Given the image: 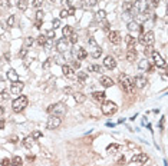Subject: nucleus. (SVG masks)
Here are the masks:
<instances>
[{"label": "nucleus", "instance_id": "obj_18", "mask_svg": "<svg viewBox=\"0 0 168 166\" xmlns=\"http://www.w3.org/2000/svg\"><path fill=\"white\" fill-rule=\"evenodd\" d=\"M62 72H63V75L66 77H75L73 69H72L71 66H68V64H63V66H62Z\"/></svg>", "mask_w": 168, "mask_h": 166}, {"label": "nucleus", "instance_id": "obj_22", "mask_svg": "<svg viewBox=\"0 0 168 166\" xmlns=\"http://www.w3.org/2000/svg\"><path fill=\"white\" fill-rule=\"evenodd\" d=\"M78 80H79V83L81 84H84L85 82H86V79H88V75H86V72H78Z\"/></svg>", "mask_w": 168, "mask_h": 166}, {"label": "nucleus", "instance_id": "obj_42", "mask_svg": "<svg viewBox=\"0 0 168 166\" xmlns=\"http://www.w3.org/2000/svg\"><path fill=\"white\" fill-rule=\"evenodd\" d=\"M26 55H27V47H25V49H22L19 52V58H25Z\"/></svg>", "mask_w": 168, "mask_h": 166}, {"label": "nucleus", "instance_id": "obj_61", "mask_svg": "<svg viewBox=\"0 0 168 166\" xmlns=\"http://www.w3.org/2000/svg\"><path fill=\"white\" fill-rule=\"evenodd\" d=\"M3 113H5V109L0 106V116H3Z\"/></svg>", "mask_w": 168, "mask_h": 166}, {"label": "nucleus", "instance_id": "obj_19", "mask_svg": "<svg viewBox=\"0 0 168 166\" xmlns=\"http://www.w3.org/2000/svg\"><path fill=\"white\" fill-rule=\"evenodd\" d=\"M105 92H93L92 93V99L93 100H96V102H105Z\"/></svg>", "mask_w": 168, "mask_h": 166}, {"label": "nucleus", "instance_id": "obj_2", "mask_svg": "<svg viewBox=\"0 0 168 166\" xmlns=\"http://www.w3.org/2000/svg\"><path fill=\"white\" fill-rule=\"evenodd\" d=\"M26 106H27V97H26L25 95H20L19 97H16L12 103L13 112H16V113H20Z\"/></svg>", "mask_w": 168, "mask_h": 166}, {"label": "nucleus", "instance_id": "obj_31", "mask_svg": "<svg viewBox=\"0 0 168 166\" xmlns=\"http://www.w3.org/2000/svg\"><path fill=\"white\" fill-rule=\"evenodd\" d=\"M43 47H45L46 50H50L52 47H53V39H49V37H47V40H46V43L43 45Z\"/></svg>", "mask_w": 168, "mask_h": 166}, {"label": "nucleus", "instance_id": "obj_49", "mask_svg": "<svg viewBox=\"0 0 168 166\" xmlns=\"http://www.w3.org/2000/svg\"><path fill=\"white\" fill-rule=\"evenodd\" d=\"M103 30H106V32H109V23H108L106 20H103Z\"/></svg>", "mask_w": 168, "mask_h": 166}, {"label": "nucleus", "instance_id": "obj_7", "mask_svg": "<svg viewBox=\"0 0 168 166\" xmlns=\"http://www.w3.org/2000/svg\"><path fill=\"white\" fill-rule=\"evenodd\" d=\"M60 123H62L60 117H58V116H50V117L47 119V123H46V126H47V129L53 130V129L59 128V126H60Z\"/></svg>", "mask_w": 168, "mask_h": 166}, {"label": "nucleus", "instance_id": "obj_15", "mask_svg": "<svg viewBox=\"0 0 168 166\" xmlns=\"http://www.w3.org/2000/svg\"><path fill=\"white\" fill-rule=\"evenodd\" d=\"M125 42H127V47L128 50H135V46H136V39L132 37V36H127L125 37Z\"/></svg>", "mask_w": 168, "mask_h": 166}, {"label": "nucleus", "instance_id": "obj_4", "mask_svg": "<svg viewBox=\"0 0 168 166\" xmlns=\"http://www.w3.org/2000/svg\"><path fill=\"white\" fill-rule=\"evenodd\" d=\"M116 105L112 100H108V102H103V105L101 106V110H102V113L103 115H106V116H111V115H114L116 112Z\"/></svg>", "mask_w": 168, "mask_h": 166}, {"label": "nucleus", "instance_id": "obj_50", "mask_svg": "<svg viewBox=\"0 0 168 166\" xmlns=\"http://www.w3.org/2000/svg\"><path fill=\"white\" fill-rule=\"evenodd\" d=\"M10 165V160L7 159V158H5V159L2 160V166H9Z\"/></svg>", "mask_w": 168, "mask_h": 166}, {"label": "nucleus", "instance_id": "obj_12", "mask_svg": "<svg viewBox=\"0 0 168 166\" xmlns=\"http://www.w3.org/2000/svg\"><path fill=\"white\" fill-rule=\"evenodd\" d=\"M108 37H109V42L112 45H119L121 43V34H119V32H115V30L109 32Z\"/></svg>", "mask_w": 168, "mask_h": 166}, {"label": "nucleus", "instance_id": "obj_1", "mask_svg": "<svg viewBox=\"0 0 168 166\" xmlns=\"http://www.w3.org/2000/svg\"><path fill=\"white\" fill-rule=\"evenodd\" d=\"M119 83H121V87H122L128 95H132V93L135 92L134 82H132V79H131L128 75H119Z\"/></svg>", "mask_w": 168, "mask_h": 166}, {"label": "nucleus", "instance_id": "obj_30", "mask_svg": "<svg viewBox=\"0 0 168 166\" xmlns=\"http://www.w3.org/2000/svg\"><path fill=\"white\" fill-rule=\"evenodd\" d=\"M101 55H102V49L98 46L96 49H93V52H92V58L98 59V58H101Z\"/></svg>", "mask_w": 168, "mask_h": 166}, {"label": "nucleus", "instance_id": "obj_64", "mask_svg": "<svg viewBox=\"0 0 168 166\" xmlns=\"http://www.w3.org/2000/svg\"><path fill=\"white\" fill-rule=\"evenodd\" d=\"M138 1H141V0H138Z\"/></svg>", "mask_w": 168, "mask_h": 166}, {"label": "nucleus", "instance_id": "obj_34", "mask_svg": "<svg viewBox=\"0 0 168 166\" xmlns=\"http://www.w3.org/2000/svg\"><path fill=\"white\" fill-rule=\"evenodd\" d=\"M32 6L36 7V9H40V7L43 6V0H33V1H32Z\"/></svg>", "mask_w": 168, "mask_h": 166}, {"label": "nucleus", "instance_id": "obj_36", "mask_svg": "<svg viewBox=\"0 0 168 166\" xmlns=\"http://www.w3.org/2000/svg\"><path fill=\"white\" fill-rule=\"evenodd\" d=\"M105 17H106V13L103 12V10H99V12L96 13V19L98 20H105Z\"/></svg>", "mask_w": 168, "mask_h": 166}, {"label": "nucleus", "instance_id": "obj_14", "mask_svg": "<svg viewBox=\"0 0 168 166\" xmlns=\"http://www.w3.org/2000/svg\"><path fill=\"white\" fill-rule=\"evenodd\" d=\"M73 55L76 56V60H84V59H86V56H88V52L85 50L84 47H78L76 50H73Z\"/></svg>", "mask_w": 168, "mask_h": 166}, {"label": "nucleus", "instance_id": "obj_60", "mask_svg": "<svg viewBox=\"0 0 168 166\" xmlns=\"http://www.w3.org/2000/svg\"><path fill=\"white\" fill-rule=\"evenodd\" d=\"M36 27H38V29H40V27H42V22L36 20Z\"/></svg>", "mask_w": 168, "mask_h": 166}, {"label": "nucleus", "instance_id": "obj_24", "mask_svg": "<svg viewBox=\"0 0 168 166\" xmlns=\"http://www.w3.org/2000/svg\"><path fill=\"white\" fill-rule=\"evenodd\" d=\"M128 30L129 32H136V30H139L138 22H129L128 23Z\"/></svg>", "mask_w": 168, "mask_h": 166}, {"label": "nucleus", "instance_id": "obj_17", "mask_svg": "<svg viewBox=\"0 0 168 166\" xmlns=\"http://www.w3.org/2000/svg\"><path fill=\"white\" fill-rule=\"evenodd\" d=\"M99 83L102 84L103 87H111V86H114V80H112L111 77H108V76H101Z\"/></svg>", "mask_w": 168, "mask_h": 166}, {"label": "nucleus", "instance_id": "obj_59", "mask_svg": "<svg viewBox=\"0 0 168 166\" xmlns=\"http://www.w3.org/2000/svg\"><path fill=\"white\" fill-rule=\"evenodd\" d=\"M27 160H29V162H33V160H35V156L29 155V156H27Z\"/></svg>", "mask_w": 168, "mask_h": 166}, {"label": "nucleus", "instance_id": "obj_37", "mask_svg": "<svg viewBox=\"0 0 168 166\" xmlns=\"http://www.w3.org/2000/svg\"><path fill=\"white\" fill-rule=\"evenodd\" d=\"M43 17H45V13L42 12V10H39V12L36 13V20H39V22H43Z\"/></svg>", "mask_w": 168, "mask_h": 166}, {"label": "nucleus", "instance_id": "obj_63", "mask_svg": "<svg viewBox=\"0 0 168 166\" xmlns=\"http://www.w3.org/2000/svg\"><path fill=\"white\" fill-rule=\"evenodd\" d=\"M50 1H55V0H50Z\"/></svg>", "mask_w": 168, "mask_h": 166}, {"label": "nucleus", "instance_id": "obj_51", "mask_svg": "<svg viewBox=\"0 0 168 166\" xmlns=\"http://www.w3.org/2000/svg\"><path fill=\"white\" fill-rule=\"evenodd\" d=\"M50 64H52V59H49V60H46L45 63H43V67H45V69H47Z\"/></svg>", "mask_w": 168, "mask_h": 166}, {"label": "nucleus", "instance_id": "obj_10", "mask_svg": "<svg viewBox=\"0 0 168 166\" xmlns=\"http://www.w3.org/2000/svg\"><path fill=\"white\" fill-rule=\"evenodd\" d=\"M25 87V83L20 82V80H16V82L12 83V86H10V92H12L13 95H20L22 93V90Z\"/></svg>", "mask_w": 168, "mask_h": 166}, {"label": "nucleus", "instance_id": "obj_8", "mask_svg": "<svg viewBox=\"0 0 168 166\" xmlns=\"http://www.w3.org/2000/svg\"><path fill=\"white\" fill-rule=\"evenodd\" d=\"M124 12L127 13L128 16H136L138 7H136L134 3H131V1H127V3L124 4Z\"/></svg>", "mask_w": 168, "mask_h": 166}, {"label": "nucleus", "instance_id": "obj_33", "mask_svg": "<svg viewBox=\"0 0 168 166\" xmlns=\"http://www.w3.org/2000/svg\"><path fill=\"white\" fill-rule=\"evenodd\" d=\"M46 40H47V37H46L45 34L39 36V37H38V45H39V46H43V45L46 43Z\"/></svg>", "mask_w": 168, "mask_h": 166}, {"label": "nucleus", "instance_id": "obj_35", "mask_svg": "<svg viewBox=\"0 0 168 166\" xmlns=\"http://www.w3.org/2000/svg\"><path fill=\"white\" fill-rule=\"evenodd\" d=\"M68 42H69V43H72V45H75V43L78 42V34L72 33L71 36H69V39H68Z\"/></svg>", "mask_w": 168, "mask_h": 166}, {"label": "nucleus", "instance_id": "obj_48", "mask_svg": "<svg viewBox=\"0 0 168 166\" xmlns=\"http://www.w3.org/2000/svg\"><path fill=\"white\" fill-rule=\"evenodd\" d=\"M68 16H69V14H68V10H62V12H60V19H65V17H68Z\"/></svg>", "mask_w": 168, "mask_h": 166}, {"label": "nucleus", "instance_id": "obj_41", "mask_svg": "<svg viewBox=\"0 0 168 166\" xmlns=\"http://www.w3.org/2000/svg\"><path fill=\"white\" fill-rule=\"evenodd\" d=\"M160 4V0H149V6L151 7H157Z\"/></svg>", "mask_w": 168, "mask_h": 166}, {"label": "nucleus", "instance_id": "obj_20", "mask_svg": "<svg viewBox=\"0 0 168 166\" xmlns=\"http://www.w3.org/2000/svg\"><path fill=\"white\" fill-rule=\"evenodd\" d=\"M33 145H35V139H33L32 136H27L25 141H23V146H25L26 149H32Z\"/></svg>", "mask_w": 168, "mask_h": 166}, {"label": "nucleus", "instance_id": "obj_40", "mask_svg": "<svg viewBox=\"0 0 168 166\" xmlns=\"http://www.w3.org/2000/svg\"><path fill=\"white\" fill-rule=\"evenodd\" d=\"M13 25H14V16H10V17L7 19V26H9V27H12Z\"/></svg>", "mask_w": 168, "mask_h": 166}, {"label": "nucleus", "instance_id": "obj_54", "mask_svg": "<svg viewBox=\"0 0 168 166\" xmlns=\"http://www.w3.org/2000/svg\"><path fill=\"white\" fill-rule=\"evenodd\" d=\"M60 3H62L63 6H69V0H60Z\"/></svg>", "mask_w": 168, "mask_h": 166}, {"label": "nucleus", "instance_id": "obj_21", "mask_svg": "<svg viewBox=\"0 0 168 166\" xmlns=\"http://www.w3.org/2000/svg\"><path fill=\"white\" fill-rule=\"evenodd\" d=\"M73 97H75V100L78 103H84L86 100V96L82 93V92H76V93H73Z\"/></svg>", "mask_w": 168, "mask_h": 166}, {"label": "nucleus", "instance_id": "obj_9", "mask_svg": "<svg viewBox=\"0 0 168 166\" xmlns=\"http://www.w3.org/2000/svg\"><path fill=\"white\" fill-rule=\"evenodd\" d=\"M68 47H69V42H68V39L66 37H62L59 39L58 42H56V50L59 53H63V52L68 50Z\"/></svg>", "mask_w": 168, "mask_h": 166}, {"label": "nucleus", "instance_id": "obj_39", "mask_svg": "<svg viewBox=\"0 0 168 166\" xmlns=\"http://www.w3.org/2000/svg\"><path fill=\"white\" fill-rule=\"evenodd\" d=\"M33 45V39L32 37H26L25 40V47H29V46Z\"/></svg>", "mask_w": 168, "mask_h": 166}, {"label": "nucleus", "instance_id": "obj_44", "mask_svg": "<svg viewBox=\"0 0 168 166\" xmlns=\"http://www.w3.org/2000/svg\"><path fill=\"white\" fill-rule=\"evenodd\" d=\"M7 6H10L9 0H0V7H7Z\"/></svg>", "mask_w": 168, "mask_h": 166}, {"label": "nucleus", "instance_id": "obj_23", "mask_svg": "<svg viewBox=\"0 0 168 166\" xmlns=\"http://www.w3.org/2000/svg\"><path fill=\"white\" fill-rule=\"evenodd\" d=\"M10 165H13V166H22V165H23V159H22L20 156H14V158L10 160Z\"/></svg>", "mask_w": 168, "mask_h": 166}, {"label": "nucleus", "instance_id": "obj_29", "mask_svg": "<svg viewBox=\"0 0 168 166\" xmlns=\"http://www.w3.org/2000/svg\"><path fill=\"white\" fill-rule=\"evenodd\" d=\"M7 77H9V79H12L13 82H16V80H19V77H17V73H16V72L13 70H9L7 72Z\"/></svg>", "mask_w": 168, "mask_h": 166}, {"label": "nucleus", "instance_id": "obj_3", "mask_svg": "<svg viewBox=\"0 0 168 166\" xmlns=\"http://www.w3.org/2000/svg\"><path fill=\"white\" fill-rule=\"evenodd\" d=\"M47 113H50L52 116H63L66 113V106H65L63 103H55V105H50L49 108H47Z\"/></svg>", "mask_w": 168, "mask_h": 166}, {"label": "nucleus", "instance_id": "obj_13", "mask_svg": "<svg viewBox=\"0 0 168 166\" xmlns=\"http://www.w3.org/2000/svg\"><path fill=\"white\" fill-rule=\"evenodd\" d=\"M103 66H105L106 69H111V70H112V69L116 67V60L112 58V56H106L105 60H103Z\"/></svg>", "mask_w": 168, "mask_h": 166}, {"label": "nucleus", "instance_id": "obj_52", "mask_svg": "<svg viewBox=\"0 0 168 166\" xmlns=\"http://www.w3.org/2000/svg\"><path fill=\"white\" fill-rule=\"evenodd\" d=\"M63 92H65V93H72V92H73V89H72V87H65Z\"/></svg>", "mask_w": 168, "mask_h": 166}, {"label": "nucleus", "instance_id": "obj_28", "mask_svg": "<svg viewBox=\"0 0 168 166\" xmlns=\"http://www.w3.org/2000/svg\"><path fill=\"white\" fill-rule=\"evenodd\" d=\"M88 72H95V73H101L102 72V67L99 64H92V66H88Z\"/></svg>", "mask_w": 168, "mask_h": 166}, {"label": "nucleus", "instance_id": "obj_47", "mask_svg": "<svg viewBox=\"0 0 168 166\" xmlns=\"http://www.w3.org/2000/svg\"><path fill=\"white\" fill-rule=\"evenodd\" d=\"M72 66H73L72 69H79V67H81V62H79V60H75V62L72 63Z\"/></svg>", "mask_w": 168, "mask_h": 166}, {"label": "nucleus", "instance_id": "obj_57", "mask_svg": "<svg viewBox=\"0 0 168 166\" xmlns=\"http://www.w3.org/2000/svg\"><path fill=\"white\" fill-rule=\"evenodd\" d=\"M118 163H119V165H124V163H125V158H119V159H118Z\"/></svg>", "mask_w": 168, "mask_h": 166}, {"label": "nucleus", "instance_id": "obj_11", "mask_svg": "<svg viewBox=\"0 0 168 166\" xmlns=\"http://www.w3.org/2000/svg\"><path fill=\"white\" fill-rule=\"evenodd\" d=\"M132 82H134V86H135V87H138V89H144L145 84H147V77L144 76V75H136L135 79H134Z\"/></svg>", "mask_w": 168, "mask_h": 166}, {"label": "nucleus", "instance_id": "obj_56", "mask_svg": "<svg viewBox=\"0 0 168 166\" xmlns=\"http://www.w3.org/2000/svg\"><path fill=\"white\" fill-rule=\"evenodd\" d=\"M10 142H12V143H16V142H17V136H12V138H10Z\"/></svg>", "mask_w": 168, "mask_h": 166}, {"label": "nucleus", "instance_id": "obj_25", "mask_svg": "<svg viewBox=\"0 0 168 166\" xmlns=\"http://www.w3.org/2000/svg\"><path fill=\"white\" fill-rule=\"evenodd\" d=\"M127 59L129 62H135L136 60V50H128L127 52Z\"/></svg>", "mask_w": 168, "mask_h": 166}, {"label": "nucleus", "instance_id": "obj_62", "mask_svg": "<svg viewBox=\"0 0 168 166\" xmlns=\"http://www.w3.org/2000/svg\"><path fill=\"white\" fill-rule=\"evenodd\" d=\"M5 58L9 60V59H10V53H5Z\"/></svg>", "mask_w": 168, "mask_h": 166}, {"label": "nucleus", "instance_id": "obj_38", "mask_svg": "<svg viewBox=\"0 0 168 166\" xmlns=\"http://www.w3.org/2000/svg\"><path fill=\"white\" fill-rule=\"evenodd\" d=\"M6 99H9V93H7V92H2V93H0V102H3V100H6Z\"/></svg>", "mask_w": 168, "mask_h": 166}, {"label": "nucleus", "instance_id": "obj_58", "mask_svg": "<svg viewBox=\"0 0 168 166\" xmlns=\"http://www.w3.org/2000/svg\"><path fill=\"white\" fill-rule=\"evenodd\" d=\"M5 125H6L5 120H3V119H0V129H5Z\"/></svg>", "mask_w": 168, "mask_h": 166}, {"label": "nucleus", "instance_id": "obj_27", "mask_svg": "<svg viewBox=\"0 0 168 166\" xmlns=\"http://www.w3.org/2000/svg\"><path fill=\"white\" fill-rule=\"evenodd\" d=\"M62 33H63L65 37H69L72 33H73V29H72L71 26H65L63 29H62Z\"/></svg>", "mask_w": 168, "mask_h": 166}, {"label": "nucleus", "instance_id": "obj_53", "mask_svg": "<svg viewBox=\"0 0 168 166\" xmlns=\"http://www.w3.org/2000/svg\"><path fill=\"white\" fill-rule=\"evenodd\" d=\"M53 34H55V33H53V30H49V32H47V36H46V37L52 39V37H53Z\"/></svg>", "mask_w": 168, "mask_h": 166}, {"label": "nucleus", "instance_id": "obj_5", "mask_svg": "<svg viewBox=\"0 0 168 166\" xmlns=\"http://www.w3.org/2000/svg\"><path fill=\"white\" fill-rule=\"evenodd\" d=\"M154 42H155V37H154V33L152 32H147V33H144V34H141V37H139V43L144 46H151L154 45Z\"/></svg>", "mask_w": 168, "mask_h": 166}, {"label": "nucleus", "instance_id": "obj_32", "mask_svg": "<svg viewBox=\"0 0 168 166\" xmlns=\"http://www.w3.org/2000/svg\"><path fill=\"white\" fill-rule=\"evenodd\" d=\"M118 149H119V145H115V143H114V145H109V146H108V152H109V153H115Z\"/></svg>", "mask_w": 168, "mask_h": 166}, {"label": "nucleus", "instance_id": "obj_43", "mask_svg": "<svg viewBox=\"0 0 168 166\" xmlns=\"http://www.w3.org/2000/svg\"><path fill=\"white\" fill-rule=\"evenodd\" d=\"M86 3H88V6L89 7H93V6H96L98 0H86Z\"/></svg>", "mask_w": 168, "mask_h": 166}, {"label": "nucleus", "instance_id": "obj_46", "mask_svg": "<svg viewBox=\"0 0 168 166\" xmlns=\"http://www.w3.org/2000/svg\"><path fill=\"white\" fill-rule=\"evenodd\" d=\"M53 29H56V27H59V25H60V19H53Z\"/></svg>", "mask_w": 168, "mask_h": 166}, {"label": "nucleus", "instance_id": "obj_16", "mask_svg": "<svg viewBox=\"0 0 168 166\" xmlns=\"http://www.w3.org/2000/svg\"><path fill=\"white\" fill-rule=\"evenodd\" d=\"M132 162H138V163H144L148 160V155L147 153H138V155H134L132 156Z\"/></svg>", "mask_w": 168, "mask_h": 166}, {"label": "nucleus", "instance_id": "obj_6", "mask_svg": "<svg viewBox=\"0 0 168 166\" xmlns=\"http://www.w3.org/2000/svg\"><path fill=\"white\" fill-rule=\"evenodd\" d=\"M151 58H152V62H154L158 67H165V60L161 58V55L158 53L157 50H151Z\"/></svg>", "mask_w": 168, "mask_h": 166}, {"label": "nucleus", "instance_id": "obj_55", "mask_svg": "<svg viewBox=\"0 0 168 166\" xmlns=\"http://www.w3.org/2000/svg\"><path fill=\"white\" fill-rule=\"evenodd\" d=\"M73 13H75V9H73V7H69V10H68V14L71 16V14H73Z\"/></svg>", "mask_w": 168, "mask_h": 166}, {"label": "nucleus", "instance_id": "obj_45", "mask_svg": "<svg viewBox=\"0 0 168 166\" xmlns=\"http://www.w3.org/2000/svg\"><path fill=\"white\" fill-rule=\"evenodd\" d=\"M32 138L33 139H39V138H42V133H40L39 130H36V132H33L32 133Z\"/></svg>", "mask_w": 168, "mask_h": 166}, {"label": "nucleus", "instance_id": "obj_26", "mask_svg": "<svg viewBox=\"0 0 168 166\" xmlns=\"http://www.w3.org/2000/svg\"><path fill=\"white\" fill-rule=\"evenodd\" d=\"M17 9L22 10V12H25L27 9V0H17Z\"/></svg>", "mask_w": 168, "mask_h": 166}]
</instances>
